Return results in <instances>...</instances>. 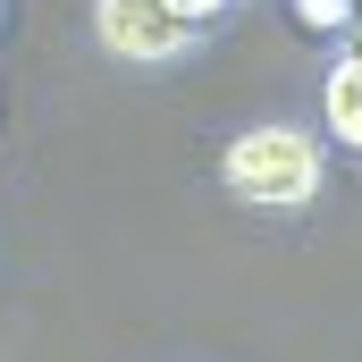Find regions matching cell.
I'll list each match as a JSON object with an SVG mask.
<instances>
[{
    "label": "cell",
    "mask_w": 362,
    "mask_h": 362,
    "mask_svg": "<svg viewBox=\"0 0 362 362\" xmlns=\"http://www.w3.org/2000/svg\"><path fill=\"white\" fill-rule=\"evenodd\" d=\"M329 169H337V144L320 135V118H253L211 160L219 194L253 219H312L329 202Z\"/></svg>",
    "instance_id": "cell-1"
},
{
    "label": "cell",
    "mask_w": 362,
    "mask_h": 362,
    "mask_svg": "<svg viewBox=\"0 0 362 362\" xmlns=\"http://www.w3.org/2000/svg\"><path fill=\"white\" fill-rule=\"evenodd\" d=\"M93 51L118 76H177L211 42L185 17H169V0H93Z\"/></svg>",
    "instance_id": "cell-2"
},
{
    "label": "cell",
    "mask_w": 362,
    "mask_h": 362,
    "mask_svg": "<svg viewBox=\"0 0 362 362\" xmlns=\"http://www.w3.org/2000/svg\"><path fill=\"white\" fill-rule=\"evenodd\" d=\"M320 135L362 160V51L354 42H329V59H320Z\"/></svg>",
    "instance_id": "cell-3"
},
{
    "label": "cell",
    "mask_w": 362,
    "mask_h": 362,
    "mask_svg": "<svg viewBox=\"0 0 362 362\" xmlns=\"http://www.w3.org/2000/svg\"><path fill=\"white\" fill-rule=\"evenodd\" d=\"M245 8H253V0H169V17H185V25H194L202 42H219V34H228V25H236Z\"/></svg>",
    "instance_id": "cell-4"
},
{
    "label": "cell",
    "mask_w": 362,
    "mask_h": 362,
    "mask_svg": "<svg viewBox=\"0 0 362 362\" xmlns=\"http://www.w3.org/2000/svg\"><path fill=\"white\" fill-rule=\"evenodd\" d=\"M295 25H312V34L346 42V34H354V0H295Z\"/></svg>",
    "instance_id": "cell-5"
},
{
    "label": "cell",
    "mask_w": 362,
    "mask_h": 362,
    "mask_svg": "<svg viewBox=\"0 0 362 362\" xmlns=\"http://www.w3.org/2000/svg\"><path fill=\"white\" fill-rule=\"evenodd\" d=\"M346 42H354V51H362V8H354V34H346Z\"/></svg>",
    "instance_id": "cell-6"
},
{
    "label": "cell",
    "mask_w": 362,
    "mask_h": 362,
    "mask_svg": "<svg viewBox=\"0 0 362 362\" xmlns=\"http://www.w3.org/2000/svg\"><path fill=\"white\" fill-rule=\"evenodd\" d=\"M0 25H8V0H0Z\"/></svg>",
    "instance_id": "cell-7"
},
{
    "label": "cell",
    "mask_w": 362,
    "mask_h": 362,
    "mask_svg": "<svg viewBox=\"0 0 362 362\" xmlns=\"http://www.w3.org/2000/svg\"><path fill=\"white\" fill-rule=\"evenodd\" d=\"M354 8H362V0H354Z\"/></svg>",
    "instance_id": "cell-8"
}]
</instances>
